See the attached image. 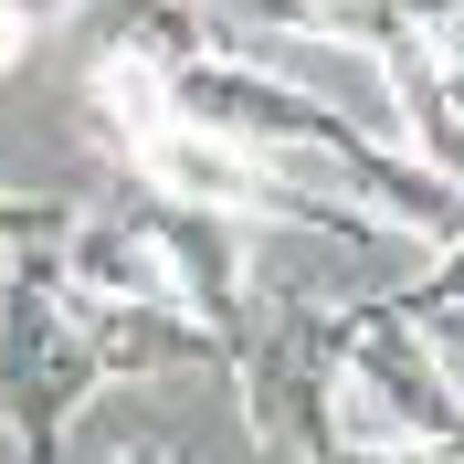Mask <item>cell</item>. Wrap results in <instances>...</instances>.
Wrapping results in <instances>:
<instances>
[{"instance_id":"cell-1","label":"cell","mask_w":464,"mask_h":464,"mask_svg":"<svg viewBox=\"0 0 464 464\" xmlns=\"http://www.w3.org/2000/svg\"><path fill=\"white\" fill-rule=\"evenodd\" d=\"M169 106L190 127H211V138L254 148V159H317V169H338L359 190V211H380L391 232H422L433 254L454 243V179H433L422 159H401V148L380 138V127H359L338 95H317L306 74H275L243 43H222L201 63H169Z\"/></svg>"},{"instance_id":"cell-2","label":"cell","mask_w":464,"mask_h":464,"mask_svg":"<svg viewBox=\"0 0 464 464\" xmlns=\"http://www.w3.org/2000/svg\"><path fill=\"white\" fill-rule=\"evenodd\" d=\"M85 127L95 148H106L127 179H148L159 201H190V211H232V222H295V232H370V211L359 201H317V190H295L275 159H254V148L211 138V127H190V116L169 106V74L148 53H95L85 63Z\"/></svg>"},{"instance_id":"cell-3","label":"cell","mask_w":464,"mask_h":464,"mask_svg":"<svg viewBox=\"0 0 464 464\" xmlns=\"http://www.w3.org/2000/svg\"><path fill=\"white\" fill-rule=\"evenodd\" d=\"M85 401H95L85 295L63 285L53 243H22L0 254V443L22 464H63V433Z\"/></svg>"},{"instance_id":"cell-4","label":"cell","mask_w":464,"mask_h":464,"mask_svg":"<svg viewBox=\"0 0 464 464\" xmlns=\"http://www.w3.org/2000/svg\"><path fill=\"white\" fill-rule=\"evenodd\" d=\"M338 401L401 443L454 454V359L391 306H338Z\"/></svg>"},{"instance_id":"cell-5","label":"cell","mask_w":464,"mask_h":464,"mask_svg":"<svg viewBox=\"0 0 464 464\" xmlns=\"http://www.w3.org/2000/svg\"><path fill=\"white\" fill-rule=\"evenodd\" d=\"M148 243H159V275H169V306L211 338V359L243 348L254 327V232L232 222V211H190V201H159L138 211Z\"/></svg>"},{"instance_id":"cell-6","label":"cell","mask_w":464,"mask_h":464,"mask_svg":"<svg viewBox=\"0 0 464 464\" xmlns=\"http://www.w3.org/2000/svg\"><path fill=\"white\" fill-rule=\"evenodd\" d=\"M391 106H401V159H422L433 179L464 169V106H454V43H401V53H370Z\"/></svg>"},{"instance_id":"cell-7","label":"cell","mask_w":464,"mask_h":464,"mask_svg":"<svg viewBox=\"0 0 464 464\" xmlns=\"http://www.w3.org/2000/svg\"><path fill=\"white\" fill-rule=\"evenodd\" d=\"M85 348H95V380H148V370H190L211 359V338L179 306H85ZM222 370V359H211Z\"/></svg>"},{"instance_id":"cell-8","label":"cell","mask_w":464,"mask_h":464,"mask_svg":"<svg viewBox=\"0 0 464 464\" xmlns=\"http://www.w3.org/2000/svg\"><path fill=\"white\" fill-rule=\"evenodd\" d=\"M74 222H85V211L53 201V190H0V254H22V243H63Z\"/></svg>"},{"instance_id":"cell-9","label":"cell","mask_w":464,"mask_h":464,"mask_svg":"<svg viewBox=\"0 0 464 464\" xmlns=\"http://www.w3.org/2000/svg\"><path fill=\"white\" fill-rule=\"evenodd\" d=\"M22 43H32V22H22V11H0V63H22Z\"/></svg>"},{"instance_id":"cell-10","label":"cell","mask_w":464,"mask_h":464,"mask_svg":"<svg viewBox=\"0 0 464 464\" xmlns=\"http://www.w3.org/2000/svg\"><path fill=\"white\" fill-rule=\"evenodd\" d=\"M106 464H179L169 443H127V454H106Z\"/></svg>"},{"instance_id":"cell-11","label":"cell","mask_w":464,"mask_h":464,"mask_svg":"<svg viewBox=\"0 0 464 464\" xmlns=\"http://www.w3.org/2000/svg\"><path fill=\"white\" fill-rule=\"evenodd\" d=\"M0 11H22V22H53V11H74V0H0Z\"/></svg>"}]
</instances>
